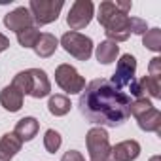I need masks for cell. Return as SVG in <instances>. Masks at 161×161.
<instances>
[{"label": "cell", "mask_w": 161, "mask_h": 161, "mask_svg": "<svg viewBox=\"0 0 161 161\" xmlns=\"http://www.w3.org/2000/svg\"><path fill=\"white\" fill-rule=\"evenodd\" d=\"M142 44L150 51H161V29H150L142 34Z\"/></svg>", "instance_id": "cell-21"}, {"label": "cell", "mask_w": 161, "mask_h": 161, "mask_svg": "<svg viewBox=\"0 0 161 161\" xmlns=\"http://www.w3.org/2000/svg\"><path fill=\"white\" fill-rule=\"evenodd\" d=\"M135 72H136V59H135V55L125 53V55H121V59L118 61L116 72H114L112 80H108V82H110L114 87L121 89V87L129 86L133 80H135Z\"/></svg>", "instance_id": "cell-8"}, {"label": "cell", "mask_w": 161, "mask_h": 161, "mask_svg": "<svg viewBox=\"0 0 161 161\" xmlns=\"http://www.w3.org/2000/svg\"><path fill=\"white\" fill-rule=\"evenodd\" d=\"M86 146L91 161H108L110 157V138L106 129L103 127H91L86 135Z\"/></svg>", "instance_id": "cell-2"}, {"label": "cell", "mask_w": 161, "mask_h": 161, "mask_svg": "<svg viewBox=\"0 0 161 161\" xmlns=\"http://www.w3.org/2000/svg\"><path fill=\"white\" fill-rule=\"evenodd\" d=\"M4 25H6V29H10L14 32H21L25 29L34 27V19H32V14H31L29 8L19 6L14 12H10V14L4 15Z\"/></svg>", "instance_id": "cell-11"}, {"label": "cell", "mask_w": 161, "mask_h": 161, "mask_svg": "<svg viewBox=\"0 0 161 161\" xmlns=\"http://www.w3.org/2000/svg\"><path fill=\"white\" fill-rule=\"evenodd\" d=\"M23 101H25V95L17 87H14L12 84L0 91V104L8 112H19L21 106H23Z\"/></svg>", "instance_id": "cell-13"}, {"label": "cell", "mask_w": 161, "mask_h": 161, "mask_svg": "<svg viewBox=\"0 0 161 161\" xmlns=\"http://www.w3.org/2000/svg\"><path fill=\"white\" fill-rule=\"evenodd\" d=\"M150 161H161V157L159 155H153V157H150Z\"/></svg>", "instance_id": "cell-29"}, {"label": "cell", "mask_w": 161, "mask_h": 161, "mask_svg": "<svg viewBox=\"0 0 161 161\" xmlns=\"http://www.w3.org/2000/svg\"><path fill=\"white\" fill-rule=\"evenodd\" d=\"M70 99L66 97V95H51L49 97V103H47V110H49V114H53V116H66L68 112H70Z\"/></svg>", "instance_id": "cell-20"}, {"label": "cell", "mask_w": 161, "mask_h": 161, "mask_svg": "<svg viewBox=\"0 0 161 161\" xmlns=\"http://www.w3.org/2000/svg\"><path fill=\"white\" fill-rule=\"evenodd\" d=\"M150 108H153V104H152V101H150L148 97L135 99V101L131 103V106H129V114L135 116V118H138V116H142L144 112H148Z\"/></svg>", "instance_id": "cell-24"}, {"label": "cell", "mask_w": 161, "mask_h": 161, "mask_svg": "<svg viewBox=\"0 0 161 161\" xmlns=\"http://www.w3.org/2000/svg\"><path fill=\"white\" fill-rule=\"evenodd\" d=\"M63 6H64L63 0H31L29 10L32 14L34 23L44 27V25H49V23L57 21Z\"/></svg>", "instance_id": "cell-5"}, {"label": "cell", "mask_w": 161, "mask_h": 161, "mask_svg": "<svg viewBox=\"0 0 161 161\" xmlns=\"http://www.w3.org/2000/svg\"><path fill=\"white\" fill-rule=\"evenodd\" d=\"M40 34L42 32L36 27H31V29H25V31L17 32V42L23 47H34L36 42H38V38H40Z\"/></svg>", "instance_id": "cell-22"}, {"label": "cell", "mask_w": 161, "mask_h": 161, "mask_svg": "<svg viewBox=\"0 0 161 161\" xmlns=\"http://www.w3.org/2000/svg\"><path fill=\"white\" fill-rule=\"evenodd\" d=\"M131 95L135 99H142V97H152V99H159L161 97V80H155L152 76H144L138 82L133 80V82L127 86Z\"/></svg>", "instance_id": "cell-9"}, {"label": "cell", "mask_w": 161, "mask_h": 161, "mask_svg": "<svg viewBox=\"0 0 161 161\" xmlns=\"http://www.w3.org/2000/svg\"><path fill=\"white\" fill-rule=\"evenodd\" d=\"M148 76L155 78V80H161V57H153L150 59V64H148Z\"/></svg>", "instance_id": "cell-25"}, {"label": "cell", "mask_w": 161, "mask_h": 161, "mask_svg": "<svg viewBox=\"0 0 161 161\" xmlns=\"http://www.w3.org/2000/svg\"><path fill=\"white\" fill-rule=\"evenodd\" d=\"M131 97L121 89L114 87L108 80L99 78L86 86L80 95L78 108L86 119L99 127H118L129 119Z\"/></svg>", "instance_id": "cell-1"}, {"label": "cell", "mask_w": 161, "mask_h": 161, "mask_svg": "<svg viewBox=\"0 0 161 161\" xmlns=\"http://www.w3.org/2000/svg\"><path fill=\"white\" fill-rule=\"evenodd\" d=\"M23 142L15 133H6L0 138V161H12L14 155L21 150Z\"/></svg>", "instance_id": "cell-15"}, {"label": "cell", "mask_w": 161, "mask_h": 161, "mask_svg": "<svg viewBox=\"0 0 161 161\" xmlns=\"http://www.w3.org/2000/svg\"><path fill=\"white\" fill-rule=\"evenodd\" d=\"M29 95L32 99H44L51 91V82L42 68H29Z\"/></svg>", "instance_id": "cell-10"}, {"label": "cell", "mask_w": 161, "mask_h": 161, "mask_svg": "<svg viewBox=\"0 0 161 161\" xmlns=\"http://www.w3.org/2000/svg\"><path fill=\"white\" fill-rule=\"evenodd\" d=\"M136 123L142 131L146 133H161V112L157 108H150L148 112H144L142 116L136 118Z\"/></svg>", "instance_id": "cell-17"}, {"label": "cell", "mask_w": 161, "mask_h": 161, "mask_svg": "<svg viewBox=\"0 0 161 161\" xmlns=\"http://www.w3.org/2000/svg\"><path fill=\"white\" fill-rule=\"evenodd\" d=\"M57 47H59V40H57L51 32H42L40 38H38V42H36V46H34L32 49H34V53H36L38 57L47 59V57H51V55L57 51Z\"/></svg>", "instance_id": "cell-18"}, {"label": "cell", "mask_w": 161, "mask_h": 161, "mask_svg": "<svg viewBox=\"0 0 161 161\" xmlns=\"http://www.w3.org/2000/svg\"><path fill=\"white\" fill-rule=\"evenodd\" d=\"M10 47V40H8V36H4L2 32H0V51H6Z\"/></svg>", "instance_id": "cell-28"}, {"label": "cell", "mask_w": 161, "mask_h": 161, "mask_svg": "<svg viewBox=\"0 0 161 161\" xmlns=\"http://www.w3.org/2000/svg\"><path fill=\"white\" fill-rule=\"evenodd\" d=\"M61 46L68 55H72L78 61H87L93 55V40L89 36H84V34L74 32V31L63 34Z\"/></svg>", "instance_id": "cell-3"}, {"label": "cell", "mask_w": 161, "mask_h": 161, "mask_svg": "<svg viewBox=\"0 0 161 161\" xmlns=\"http://www.w3.org/2000/svg\"><path fill=\"white\" fill-rule=\"evenodd\" d=\"M104 34L110 42H125L131 36V17L123 15L121 19H118L116 23H112L108 29H104Z\"/></svg>", "instance_id": "cell-14"}, {"label": "cell", "mask_w": 161, "mask_h": 161, "mask_svg": "<svg viewBox=\"0 0 161 161\" xmlns=\"http://www.w3.org/2000/svg\"><path fill=\"white\" fill-rule=\"evenodd\" d=\"M61 144H63L61 133L55 131V129H47L46 135H44V148H46L49 153H55V152L61 148Z\"/></svg>", "instance_id": "cell-23"}, {"label": "cell", "mask_w": 161, "mask_h": 161, "mask_svg": "<svg viewBox=\"0 0 161 161\" xmlns=\"http://www.w3.org/2000/svg\"><path fill=\"white\" fill-rule=\"evenodd\" d=\"M133 8V2H129V0H104V2H101L99 6V23L108 29L112 23H116L118 19H121L123 15H127Z\"/></svg>", "instance_id": "cell-7"}, {"label": "cell", "mask_w": 161, "mask_h": 161, "mask_svg": "<svg viewBox=\"0 0 161 161\" xmlns=\"http://www.w3.org/2000/svg\"><path fill=\"white\" fill-rule=\"evenodd\" d=\"M140 155V144L136 140H123L112 146L108 161H135Z\"/></svg>", "instance_id": "cell-12"}, {"label": "cell", "mask_w": 161, "mask_h": 161, "mask_svg": "<svg viewBox=\"0 0 161 161\" xmlns=\"http://www.w3.org/2000/svg\"><path fill=\"white\" fill-rule=\"evenodd\" d=\"M93 14H95V6L91 0H76L70 6V12L66 15V23H68L70 31L78 32V31L86 29L91 23Z\"/></svg>", "instance_id": "cell-6"}, {"label": "cell", "mask_w": 161, "mask_h": 161, "mask_svg": "<svg viewBox=\"0 0 161 161\" xmlns=\"http://www.w3.org/2000/svg\"><path fill=\"white\" fill-rule=\"evenodd\" d=\"M61 161H86V159H84V155L80 153L78 150H68V152L61 157Z\"/></svg>", "instance_id": "cell-27"}, {"label": "cell", "mask_w": 161, "mask_h": 161, "mask_svg": "<svg viewBox=\"0 0 161 161\" xmlns=\"http://www.w3.org/2000/svg\"><path fill=\"white\" fill-rule=\"evenodd\" d=\"M55 82L68 95L82 93L86 89V80H84V76H80V72L72 64H66V63H63V64H59L55 68Z\"/></svg>", "instance_id": "cell-4"}, {"label": "cell", "mask_w": 161, "mask_h": 161, "mask_svg": "<svg viewBox=\"0 0 161 161\" xmlns=\"http://www.w3.org/2000/svg\"><path fill=\"white\" fill-rule=\"evenodd\" d=\"M148 31V25H146V21L144 19H138V17H131V32L133 34H144Z\"/></svg>", "instance_id": "cell-26"}, {"label": "cell", "mask_w": 161, "mask_h": 161, "mask_svg": "<svg viewBox=\"0 0 161 161\" xmlns=\"http://www.w3.org/2000/svg\"><path fill=\"white\" fill-rule=\"evenodd\" d=\"M95 55H97V61H99L101 64H110V63H114L116 57L119 55V46H118L116 42L104 40V42H101V44L97 46Z\"/></svg>", "instance_id": "cell-19"}, {"label": "cell", "mask_w": 161, "mask_h": 161, "mask_svg": "<svg viewBox=\"0 0 161 161\" xmlns=\"http://www.w3.org/2000/svg\"><path fill=\"white\" fill-rule=\"evenodd\" d=\"M38 129H40L38 119L32 118V116H27V118H21V119L15 123L14 133L21 138V142H29V140H32V138L38 135Z\"/></svg>", "instance_id": "cell-16"}]
</instances>
